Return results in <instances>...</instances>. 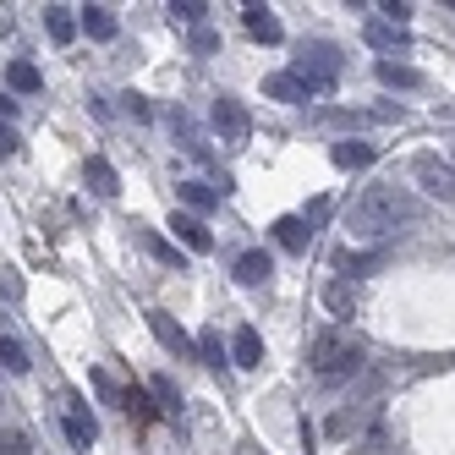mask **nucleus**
<instances>
[{
  "mask_svg": "<svg viewBox=\"0 0 455 455\" xmlns=\"http://www.w3.org/2000/svg\"><path fill=\"white\" fill-rule=\"evenodd\" d=\"M88 384H93V389H100V395H105L110 406H121V389H116V379H110L105 368H93V373H88Z\"/></svg>",
  "mask_w": 455,
  "mask_h": 455,
  "instance_id": "c756f323",
  "label": "nucleus"
},
{
  "mask_svg": "<svg viewBox=\"0 0 455 455\" xmlns=\"http://www.w3.org/2000/svg\"><path fill=\"white\" fill-rule=\"evenodd\" d=\"M363 39H368L373 50H406V28H395V22H368Z\"/></svg>",
  "mask_w": 455,
  "mask_h": 455,
  "instance_id": "aec40b11",
  "label": "nucleus"
},
{
  "mask_svg": "<svg viewBox=\"0 0 455 455\" xmlns=\"http://www.w3.org/2000/svg\"><path fill=\"white\" fill-rule=\"evenodd\" d=\"M242 22H247V34L264 39V44H280L285 39V28L269 17V6H258V0H247V6H242Z\"/></svg>",
  "mask_w": 455,
  "mask_h": 455,
  "instance_id": "9d476101",
  "label": "nucleus"
},
{
  "mask_svg": "<svg viewBox=\"0 0 455 455\" xmlns=\"http://www.w3.org/2000/svg\"><path fill=\"white\" fill-rule=\"evenodd\" d=\"M171 17H176V22H187V28H204L209 6H204V0H171Z\"/></svg>",
  "mask_w": 455,
  "mask_h": 455,
  "instance_id": "bb28decb",
  "label": "nucleus"
},
{
  "mask_svg": "<svg viewBox=\"0 0 455 455\" xmlns=\"http://www.w3.org/2000/svg\"><path fill=\"white\" fill-rule=\"evenodd\" d=\"M307 236H313V231H307V220H297V214H280V220H275V242H280L285 252H302Z\"/></svg>",
  "mask_w": 455,
  "mask_h": 455,
  "instance_id": "2eb2a0df",
  "label": "nucleus"
},
{
  "mask_svg": "<svg viewBox=\"0 0 455 455\" xmlns=\"http://www.w3.org/2000/svg\"><path fill=\"white\" fill-rule=\"evenodd\" d=\"M126 116H138V121H148L154 110H148V100H143V93H126Z\"/></svg>",
  "mask_w": 455,
  "mask_h": 455,
  "instance_id": "f704fd0d",
  "label": "nucleus"
},
{
  "mask_svg": "<svg viewBox=\"0 0 455 455\" xmlns=\"http://www.w3.org/2000/svg\"><path fill=\"white\" fill-rule=\"evenodd\" d=\"M6 83H12L17 93H39V88H44V77H39L34 60H12V67H6Z\"/></svg>",
  "mask_w": 455,
  "mask_h": 455,
  "instance_id": "5701e85b",
  "label": "nucleus"
},
{
  "mask_svg": "<svg viewBox=\"0 0 455 455\" xmlns=\"http://www.w3.org/2000/svg\"><path fill=\"white\" fill-rule=\"evenodd\" d=\"M264 93H269V100H280V105H302V100H313V88H307L297 72H275V77H264Z\"/></svg>",
  "mask_w": 455,
  "mask_h": 455,
  "instance_id": "9b49d317",
  "label": "nucleus"
},
{
  "mask_svg": "<svg viewBox=\"0 0 455 455\" xmlns=\"http://www.w3.org/2000/svg\"><path fill=\"white\" fill-rule=\"evenodd\" d=\"M0 116H17V100H12V93H0Z\"/></svg>",
  "mask_w": 455,
  "mask_h": 455,
  "instance_id": "4c0bfd02",
  "label": "nucleus"
},
{
  "mask_svg": "<svg viewBox=\"0 0 455 455\" xmlns=\"http://www.w3.org/2000/svg\"><path fill=\"white\" fill-rule=\"evenodd\" d=\"M411 176L434 192V198H444V204H455V165H444V159H434V154H422L417 165H411Z\"/></svg>",
  "mask_w": 455,
  "mask_h": 455,
  "instance_id": "423d86ee",
  "label": "nucleus"
},
{
  "mask_svg": "<svg viewBox=\"0 0 455 455\" xmlns=\"http://www.w3.org/2000/svg\"><path fill=\"white\" fill-rule=\"evenodd\" d=\"M384 12H389V17H384V22H395V28H406V22H411V12H417V6H406V0H389V6H384Z\"/></svg>",
  "mask_w": 455,
  "mask_h": 455,
  "instance_id": "2f4dec72",
  "label": "nucleus"
},
{
  "mask_svg": "<svg viewBox=\"0 0 455 455\" xmlns=\"http://www.w3.org/2000/svg\"><path fill=\"white\" fill-rule=\"evenodd\" d=\"M77 28H88V39H116V12L110 6H83V17H77Z\"/></svg>",
  "mask_w": 455,
  "mask_h": 455,
  "instance_id": "dca6fc26",
  "label": "nucleus"
},
{
  "mask_svg": "<svg viewBox=\"0 0 455 455\" xmlns=\"http://www.w3.org/2000/svg\"><path fill=\"white\" fill-rule=\"evenodd\" d=\"M323 307H330L335 318H351L356 313V291L346 280H330V285H323Z\"/></svg>",
  "mask_w": 455,
  "mask_h": 455,
  "instance_id": "412c9836",
  "label": "nucleus"
},
{
  "mask_svg": "<svg viewBox=\"0 0 455 455\" xmlns=\"http://www.w3.org/2000/svg\"><path fill=\"white\" fill-rule=\"evenodd\" d=\"M313 379L318 384H346V379H356L363 373V363H368V351H363V340H351L346 330H323L318 340H313Z\"/></svg>",
  "mask_w": 455,
  "mask_h": 455,
  "instance_id": "f03ea898",
  "label": "nucleus"
},
{
  "mask_svg": "<svg viewBox=\"0 0 455 455\" xmlns=\"http://www.w3.org/2000/svg\"><path fill=\"white\" fill-rule=\"evenodd\" d=\"M60 428H67V439L77 450H88L93 439H100V422H93V411H88V401L77 395V389H60Z\"/></svg>",
  "mask_w": 455,
  "mask_h": 455,
  "instance_id": "39448f33",
  "label": "nucleus"
},
{
  "mask_svg": "<svg viewBox=\"0 0 455 455\" xmlns=\"http://www.w3.org/2000/svg\"><path fill=\"white\" fill-rule=\"evenodd\" d=\"M0 406H6V401H0Z\"/></svg>",
  "mask_w": 455,
  "mask_h": 455,
  "instance_id": "58836bf2",
  "label": "nucleus"
},
{
  "mask_svg": "<svg viewBox=\"0 0 455 455\" xmlns=\"http://www.w3.org/2000/svg\"><path fill=\"white\" fill-rule=\"evenodd\" d=\"M209 126H214V138L231 143V148H242L252 138V116H247L242 100H231V93H220V100L209 105Z\"/></svg>",
  "mask_w": 455,
  "mask_h": 455,
  "instance_id": "20e7f679",
  "label": "nucleus"
},
{
  "mask_svg": "<svg viewBox=\"0 0 455 455\" xmlns=\"http://www.w3.org/2000/svg\"><path fill=\"white\" fill-rule=\"evenodd\" d=\"M373 154H379V148H373V143H363V138H346V143H335V148H330V159H335L340 171H363V165H373Z\"/></svg>",
  "mask_w": 455,
  "mask_h": 455,
  "instance_id": "f8f14e48",
  "label": "nucleus"
},
{
  "mask_svg": "<svg viewBox=\"0 0 455 455\" xmlns=\"http://www.w3.org/2000/svg\"><path fill=\"white\" fill-rule=\"evenodd\" d=\"M44 28H50L55 44H72V39H77V17H72V6H44Z\"/></svg>",
  "mask_w": 455,
  "mask_h": 455,
  "instance_id": "a211bd4d",
  "label": "nucleus"
},
{
  "mask_svg": "<svg viewBox=\"0 0 455 455\" xmlns=\"http://www.w3.org/2000/svg\"><path fill=\"white\" fill-rule=\"evenodd\" d=\"M17 148H22V138L12 132V126H6V121H0V159H12Z\"/></svg>",
  "mask_w": 455,
  "mask_h": 455,
  "instance_id": "473e14b6",
  "label": "nucleus"
},
{
  "mask_svg": "<svg viewBox=\"0 0 455 455\" xmlns=\"http://www.w3.org/2000/svg\"><path fill=\"white\" fill-rule=\"evenodd\" d=\"M269 275H275V264H269V252H264V247H252V252L236 258V280H242V285H264Z\"/></svg>",
  "mask_w": 455,
  "mask_h": 455,
  "instance_id": "ddd939ff",
  "label": "nucleus"
},
{
  "mask_svg": "<svg viewBox=\"0 0 455 455\" xmlns=\"http://www.w3.org/2000/svg\"><path fill=\"white\" fill-rule=\"evenodd\" d=\"M0 455H34V444H28L22 428H6V434H0Z\"/></svg>",
  "mask_w": 455,
  "mask_h": 455,
  "instance_id": "c85d7f7f",
  "label": "nucleus"
},
{
  "mask_svg": "<svg viewBox=\"0 0 455 455\" xmlns=\"http://www.w3.org/2000/svg\"><path fill=\"white\" fill-rule=\"evenodd\" d=\"M148 389H154L159 411H181V389H176V379H171V373H154V379H148Z\"/></svg>",
  "mask_w": 455,
  "mask_h": 455,
  "instance_id": "393cba45",
  "label": "nucleus"
},
{
  "mask_svg": "<svg viewBox=\"0 0 455 455\" xmlns=\"http://www.w3.org/2000/svg\"><path fill=\"white\" fill-rule=\"evenodd\" d=\"M335 264H340L346 275H363V269H379V264H384V247H379V252H351V247H340V258H335Z\"/></svg>",
  "mask_w": 455,
  "mask_h": 455,
  "instance_id": "a878e982",
  "label": "nucleus"
},
{
  "mask_svg": "<svg viewBox=\"0 0 455 455\" xmlns=\"http://www.w3.org/2000/svg\"><path fill=\"white\" fill-rule=\"evenodd\" d=\"M0 291H6V297H22V280L12 269H0Z\"/></svg>",
  "mask_w": 455,
  "mask_h": 455,
  "instance_id": "e433bc0d",
  "label": "nucleus"
},
{
  "mask_svg": "<svg viewBox=\"0 0 455 455\" xmlns=\"http://www.w3.org/2000/svg\"><path fill=\"white\" fill-rule=\"evenodd\" d=\"M171 231H176L192 252H209V247H214V231H209L198 214H187V209H176V214H171Z\"/></svg>",
  "mask_w": 455,
  "mask_h": 455,
  "instance_id": "1a4fd4ad",
  "label": "nucleus"
},
{
  "mask_svg": "<svg viewBox=\"0 0 455 455\" xmlns=\"http://www.w3.org/2000/svg\"><path fill=\"white\" fill-rule=\"evenodd\" d=\"M192 346L204 351V363H209V368H220V363H225V346H220V330H204V335L192 340Z\"/></svg>",
  "mask_w": 455,
  "mask_h": 455,
  "instance_id": "cd10ccee",
  "label": "nucleus"
},
{
  "mask_svg": "<svg viewBox=\"0 0 455 455\" xmlns=\"http://www.w3.org/2000/svg\"><path fill=\"white\" fill-rule=\"evenodd\" d=\"M171 138H176V148L192 154V159H204V154H209V143H204V132H198V121H192L181 105L171 110Z\"/></svg>",
  "mask_w": 455,
  "mask_h": 455,
  "instance_id": "0eeeda50",
  "label": "nucleus"
},
{
  "mask_svg": "<svg viewBox=\"0 0 455 455\" xmlns=\"http://www.w3.org/2000/svg\"><path fill=\"white\" fill-rule=\"evenodd\" d=\"M192 50H198V55H214V50H220V34H214L209 22H204V28H192Z\"/></svg>",
  "mask_w": 455,
  "mask_h": 455,
  "instance_id": "7c9ffc66",
  "label": "nucleus"
},
{
  "mask_svg": "<svg viewBox=\"0 0 455 455\" xmlns=\"http://www.w3.org/2000/svg\"><path fill=\"white\" fill-rule=\"evenodd\" d=\"M379 83L384 88H422V72L401 67V60H379Z\"/></svg>",
  "mask_w": 455,
  "mask_h": 455,
  "instance_id": "4be33fe9",
  "label": "nucleus"
},
{
  "mask_svg": "<svg viewBox=\"0 0 455 455\" xmlns=\"http://www.w3.org/2000/svg\"><path fill=\"white\" fill-rule=\"evenodd\" d=\"M406 220H417V198L406 187H395V181H384V187H368L363 198L351 204V236L356 242H384L395 225H406Z\"/></svg>",
  "mask_w": 455,
  "mask_h": 455,
  "instance_id": "f257e3e1",
  "label": "nucleus"
},
{
  "mask_svg": "<svg viewBox=\"0 0 455 455\" xmlns=\"http://www.w3.org/2000/svg\"><path fill=\"white\" fill-rule=\"evenodd\" d=\"M143 247H148V252H154V258H176V252H171V247H165V242H159V236H154V231H143Z\"/></svg>",
  "mask_w": 455,
  "mask_h": 455,
  "instance_id": "c9c22d12",
  "label": "nucleus"
},
{
  "mask_svg": "<svg viewBox=\"0 0 455 455\" xmlns=\"http://www.w3.org/2000/svg\"><path fill=\"white\" fill-rule=\"evenodd\" d=\"M0 368H6V373H28V368H34V363H28V346L17 335H0Z\"/></svg>",
  "mask_w": 455,
  "mask_h": 455,
  "instance_id": "b1692460",
  "label": "nucleus"
},
{
  "mask_svg": "<svg viewBox=\"0 0 455 455\" xmlns=\"http://www.w3.org/2000/svg\"><path fill=\"white\" fill-rule=\"evenodd\" d=\"M88 192H100V198H116V192H121L116 165H110V159H100V154L88 159Z\"/></svg>",
  "mask_w": 455,
  "mask_h": 455,
  "instance_id": "f3484780",
  "label": "nucleus"
},
{
  "mask_svg": "<svg viewBox=\"0 0 455 455\" xmlns=\"http://www.w3.org/2000/svg\"><path fill=\"white\" fill-rule=\"evenodd\" d=\"M176 198L187 204V214H209V209L220 204V192H214L209 181H181V187H176Z\"/></svg>",
  "mask_w": 455,
  "mask_h": 455,
  "instance_id": "4468645a",
  "label": "nucleus"
},
{
  "mask_svg": "<svg viewBox=\"0 0 455 455\" xmlns=\"http://www.w3.org/2000/svg\"><path fill=\"white\" fill-rule=\"evenodd\" d=\"M340 67H346V55L335 50V44H323V39H313V44H302V60H297V77L313 88V93H330L335 88V77H340Z\"/></svg>",
  "mask_w": 455,
  "mask_h": 455,
  "instance_id": "7ed1b4c3",
  "label": "nucleus"
},
{
  "mask_svg": "<svg viewBox=\"0 0 455 455\" xmlns=\"http://www.w3.org/2000/svg\"><path fill=\"white\" fill-rule=\"evenodd\" d=\"M148 330H154V340H159V346L176 351V356H187V351H192V335L181 330L171 313H159V307H154V313H148Z\"/></svg>",
  "mask_w": 455,
  "mask_h": 455,
  "instance_id": "6e6552de",
  "label": "nucleus"
},
{
  "mask_svg": "<svg viewBox=\"0 0 455 455\" xmlns=\"http://www.w3.org/2000/svg\"><path fill=\"white\" fill-rule=\"evenodd\" d=\"M323 220H330V198H313L307 204V231H313V225H323Z\"/></svg>",
  "mask_w": 455,
  "mask_h": 455,
  "instance_id": "72a5a7b5",
  "label": "nucleus"
},
{
  "mask_svg": "<svg viewBox=\"0 0 455 455\" xmlns=\"http://www.w3.org/2000/svg\"><path fill=\"white\" fill-rule=\"evenodd\" d=\"M231 356H236V368H258V363H264V340H258V330H236Z\"/></svg>",
  "mask_w": 455,
  "mask_h": 455,
  "instance_id": "6ab92c4d",
  "label": "nucleus"
}]
</instances>
